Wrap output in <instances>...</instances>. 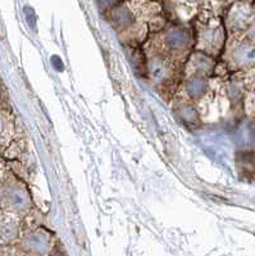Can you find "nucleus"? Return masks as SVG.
<instances>
[]
</instances>
